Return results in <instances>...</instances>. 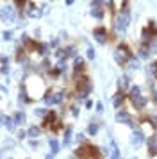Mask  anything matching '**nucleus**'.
<instances>
[{
    "mask_svg": "<svg viewBox=\"0 0 157 159\" xmlns=\"http://www.w3.org/2000/svg\"><path fill=\"white\" fill-rule=\"evenodd\" d=\"M20 88H23V89L27 91V95L32 98V100L43 97L45 91H47V86H45L43 77L39 75V73H36V72L34 73H29L27 77H25V80L20 84Z\"/></svg>",
    "mask_w": 157,
    "mask_h": 159,
    "instance_id": "obj_1",
    "label": "nucleus"
},
{
    "mask_svg": "<svg viewBox=\"0 0 157 159\" xmlns=\"http://www.w3.org/2000/svg\"><path fill=\"white\" fill-rule=\"evenodd\" d=\"M104 154H107V150H102L96 145L86 141V143L78 145L77 148L73 150V157L75 159H102Z\"/></svg>",
    "mask_w": 157,
    "mask_h": 159,
    "instance_id": "obj_2",
    "label": "nucleus"
},
{
    "mask_svg": "<svg viewBox=\"0 0 157 159\" xmlns=\"http://www.w3.org/2000/svg\"><path fill=\"white\" fill-rule=\"evenodd\" d=\"M127 97H128V100H130V104H132V107H134L136 111H145L146 106H148V102H150L148 97H146V95H143L141 86H137V84L128 88Z\"/></svg>",
    "mask_w": 157,
    "mask_h": 159,
    "instance_id": "obj_3",
    "label": "nucleus"
},
{
    "mask_svg": "<svg viewBox=\"0 0 157 159\" xmlns=\"http://www.w3.org/2000/svg\"><path fill=\"white\" fill-rule=\"evenodd\" d=\"M134 57V52L127 43H118L116 50H114V61L118 66H127L130 63V59Z\"/></svg>",
    "mask_w": 157,
    "mask_h": 159,
    "instance_id": "obj_4",
    "label": "nucleus"
},
{
    "mask_svg": "<svg viewBox=\"0 0 157 159\" xmlns=\"http://www.w3.org/2000/svg\"><path fill=\"white\" fill-rule=\"evenodd\" d=\"M128 23H130V7L116 13V16H114V30L118 34H125Z\"/></svg>",
    "mask_w": 157,
    "mask_h": 159,
    "instance_id": "obj_5",
    "label": "nucleus"
},
{
    "mask_svg": "<svg viewBox=\"0 0 157 159\" xmlns=\"http://www.w3.org/2000/svg\"><path fill=\"white\" fill-rule=\"evenodd\" d=\"M16 18H18V11L13 6V2L11 4H6L4 7L0 9V20L4 23H14Z\"/></svg>",
    "mask_w": 157,
    "mask_h": 159,
    "instance_id": "obj_6",
    "label": "nucleus"
},
{
    "mask_svg": "<svg viewBox=\"0 0 157 159\" xmlns=\"http://www.w3.org/2000/svg\"><path fill=\"white\" fill-rule=\"evenodd\" d=\"M114 120H116V123H123V125H128V127H132V129L137 127V122L134 120V116L130 115L128 111H125L123 107L118 109V113H116V116H114Z\"/></svg>",
    "mask_w": 157,
    "mask_h": 159,
    "instance_id": "obj_7",
    "label": "nucleus"
},
{
    "mask_svg": "<svg viewBox=\"0 0 157 159\" xmlns=\"http://www.w3.org/2000/svg\"><path fill=\"white\" fill-rule=\"evenodd\" d=\"M23 16L36 20V18H41L43 16V11H41L39 6H36V2H30V0H29L27 6H25V9H23Z\"/></svg>",
    "mask_w": 157,
    "mask_h": 159,
    "instance_id": "obj_8",
    "label": "nucleus"
},
{
    "mask_svg": "<svg viewBox=\"0 0 157 159\" xmlns=\"http://www.w3.org/2000/svg\"><path fill=\"white\" fill-rule=\"evenodd\" d=\"M93 38L96 39V43L107 45V41H109V32H107L105 25H98V27H95V29H93Z\"/></svg>",
    "mask_w": 157,
    "mask_h": 159,
    "instance_id": "obj_9",
    "label": "nucleus"
},
{
    "mask_svg": "<svg viewBox=\"0 0 157 159\" xmlns=\"http://www.w3.org/2000/svg\"><path fill=\"white\" fill-rule=\"evenodd\" d=\"M59 120H61V118H59V115H57L54 109H50L48 115H47V116H45V118L41 120V129H43V130H45V129L50 130V127H52L54 123H57Z\"/></svg>",
    "mask_w": 157,
    "mask_h": 159,
    "instance_id": "obj_10",
    "label": "nucleus"
},
{
    "mask_svg": "<svg viewBox=\"0 0 157 159\" xmlns=\"http://www.w3.org/2000/svg\"><path fill=\"white\" fill-rule=\"evenodd\" d=\"M145 141H146V134H145L141 129H137V127H136V129L132 130V136H130V145L136 147V148H139Z\"/></svg>",
    "mask_w": 157,
    "mask_h": 159,
    "instance_id": "obj_11",
    "label": "nucleus"
},
{
    "mask_svg": "<svg viewBox=\"0 0 157 159\" xmlns=\"http://www.w3.org/2000/svg\"><path fill=\"white\" fill-rule=\"evenodd\" d=\"M91 91H93V82L89 80V82H86V84H82V86L75 88V97H77V100H84V98L89 97Z\"/></svg>",
    "mask_w": 157,
    "mask_h": 159,
    "instance_id": "obj_12",
    "label": "nucleus"
},
{
    "mask_svg": "<svg viewBox=\"0 0 157 159\" xmlns=\"http://www.w3.org/2000/svg\"><path fill=\"white\" fill-rule=\"evenodd\" d=\"M56 56H57V59L75 57L77 56V48H75V45H68V47H63V48H57Z\"/></svg>",
    "mask_w": 157,
    "mask_h": 159,
    "instance_id": "obj_13",
    "label": "nucleus"
},
{
    "mask_svg": "<svg viewBox=\"0 0 157 159\" xmlns=\"http://www.w3.org/2000/svg\"><path fill=\"white\" fill-rule=\"evenodd\" d=\"M146 148H148V157L157 156V132H152L150 136H146Z\"/></svg>",
    "mask_w": 157,
    "mask_h": 159,
    "instance_id": "obj_14",
    "label": "nucleus"
},
{
    "mask_svg": "<svg viewBox=\"0 0 157 159\" xmlns=\"http://www.w3.org/2000/svg\"><path fill=\"white\" fill-rule=\"evenodd\" d=\"M66 98L64 89H52V106H61Z\"/></svg>",
    "mask_w": 157,
    "mask_h": 159,
    "instance_id": "obj_15",
    "label": "nucleus"
},
{
    "mask_svg": "<svg viewBox=\"0 0 157 159\" xmlns=\"http://www.w3.org/2000/svg\"><path fill=\"white\" fill-rule=\"evenodd\" d=\"M125 100H127V95H125V91H116V95L113 97V106L116 109H121L123 107V104H125Z\"/></svg>",
    "mask_w": 157,
    "mask_h": 159,
    "instance_id": "obj_16",
    "label": "nucleus"
},
{
    "mask_svg": "<svg viewBox=\"0 0 157 159\" xmlns=\"http://www.w3.org/2000/svg\"><path fill=\"white\" fill-rule=\"evenodd\" d=\"M89 75L86 72H80V73H73V84H75V88L82 86V84H86V82H89Z\"/></svg>",
    "mask_w": 157,
    "mask_h": 159,
    "instance_id": "obj_17",
    "label": "nucleus"
},
{
    "mask_svg": "<svg viewBox=\"0 0 157 159\" xmlns=\"http://www.w3.org/2000/svg\"><path fill=\"white\" fill-rule=\"evenodd\" d=\"M71 134H73V127L71 125H66L63 130V141H61V147H68L71 143Z\"/></svg>",
    "mask_w": 157,
    "mask_h": 159,
    "instance_id": "obj_18",
    "label": "nucleus"
},
{
    "mask_svg": "<svg viewBox=\"0 0 157 159\" xmlns=\"http://www.w3.org/2000/svg\"><path fill=\"white\" fill-rule=\"evenodd\" d=\"M80 72H86V63L80 56H75L73 57V73H80Z\"/></svg>",
    "mask_w": 157,
    "mask_h": 159,
    "instance_id": "obj_19",
    "label": "nucleus"
},
{
    "mask_svg": "<svg viewBox=\"0 0 157 159\" xmlns=\"http://www.w3.org/2000/svg\"><path fill=\"white\" fill-rule=\"evenodd\" d=\"M111 9L114 13H120L123 9H128V0H113L111 2Z\"/></svg>",
    "mask_w": 157,
    "mask_h": 159,
    "instance_id": "obj_20",
    "label": "nucleus"
},
{
    "mask_svg": "<svg viewBox=\"0 0 157 159\" xmlns=\"http://www.w3.org/2000/svg\"><path fill=\"white\" fill-rule=\"evenodd\" d=\"M91 16L95 20H104L105 18V9H104V6H91Z\"/></svg>",
    "mask_w": 157,
    "mask_h": 159,
    "instance_id": "obj_21",
    "label": "nucleus"
},
{
    "mask_svg": "<svg viewBox=\"0 0 157 159\" xmlns=\"http://www.w3.org/2000/svg\"><path fill=\"white\" fill-rule=\"evenodd\" d=\"M43 134V129L41 125H30L27 129V138H30V139H36V138H39Z\"/></svg>",
    "mask_w": 157,
    "mask_h": 159,
    "instance_id": "obj_22",
    "label": "nucleus"
},
{
    "mask_svg": "<svg viewBox=\"0 0 157 159\" xmlns=\"http://www.w3.org/2000/svg\"><path fill=\"white\" fill-rule=\"evenodd\" d=\"M32 102L34 100L27 95V91H25L23 88H20V93H18V104H20V106H27V104H32Z\"/></svg>",
    "mask_w": 157,
    "mask_h": 159,
    "instance_id": "obj_23",
    "label": "nucleus"
},
{
    "mask_svg": "<svg viewBox=\"0 0 157 159\" xmlns=\"http://www.w3.org/2000/svg\"><path fill=\"white\" fill-rule=\"evenodd\" d=\"M13 120H14V123H16V127H21L23 123H27V115H25L23 111H16L13 115Z\"/></svg>",
    "mask_w": 157,
    "mask_h": 159,
    "instance_id": "obj_24",
    "label": "nucleus"
},
{
    "mask_svg": "<svg viewBox=\"0 0 157 159\" xmlns=\"http://www.w3.org/2000/svg\"><path fill=\"white\" fill-rule=\"evenodd\" d=\"M128 88H130V77L128 75H121L118 79V89L120 91H127Z\"/></svg>",
    "mask_w": 157,
    "mask_h": 159,
    "instance_id": "obj_25",
    "label": "nucleus"
},
{
    "mask_svg": "<svg viewBox=\"0 0 157 159\" xmlns=\"http://www.w3.org/2000/svg\"><path fill=\"white\" fill-rule=\"evenodd\" d=\"M48 147H50V154L57 156L61 150V143L57 141V138H48Z\"/></svg>",
    "mask_w": 157,
    "mask_h": 159,
    "instance_id": "obj_26",
    "label": "nucleus"
},
{
    "mask_svg": "<svg viewBox=\"0 0 157 159\" xmlns=\"http://www.w3.org/2000/svg\"><path fill=\"white\" fill-rule=\"evenodd\" d=\"M137 57H141V59H148L150 57V45L139 43V48H137Z\"/></svg>",
    "mask_w": 157,
    "mask_h": 159,
    "instance_id": "obj_27",
    "label": "nucleus"
},
{
    "mask_svg": "<svg viewBox=\"0 0 157 159\" xmlns=\"http://www.w3.org/2000/svg\"><path fill=\"white\" fill-rule=\"evenodd\" d=\"M0 73H4V75L9 73V57L4 54H0Z\"/></svg>",
    "mask_w": 157,
    "mask_h": 159,
    "instance_id": "obj_28",
    "label": "nucleus"
},
{
    "mask_svg": "<svg viewBox=\"0 0 157 159\" xmlns=\"http://www.w3.org/2000/svg\"><path fill=\"white\" fill-rule=\"evenodd\" d=\"M4 127L7 129V132H14V130H16V123H14L13 116H6L4 115Z\"/></svg>",
    "mask_w": 157,
    "mask_h": 159,
    "instance_id": "obj_29",
    "label": "nucleus"
},
{
    "mask_svg": "<svg viewBox=\"0 0 157 159\" xmlns=\"http://www.w3.org/2000/svg\"><path fill=\"white\" fill-rule=\"evenodd\" d=\"M109 159H120V148L114 139H111V150H109Z\"/></svg>",
    "mask_w": 157,
    "mask_h": 159,
    "instance_id": "obj_30",
    "label": "nucleus"
},
{
    "mask_svg": "<svg viewBox=\"0 0 157 159\" xmlns=\"http://www.w3.org/2000/svg\"><path fill=\"white\" fill-rule=\"evenodd\" d=\"M13 2V6L16 7V11H18V15L23 16V9H25V6H27L29 0H11Z\"/></svg>",
    "mask_w": 157,
    "mask_h": 159,
    "instance_id": "obj_31",
    "label": "nucleus"
},
{
    "mask_svg": "<svg viewBox=\"0 0 157 159\" xmlns=\"http://www.w3.org/2000/svg\"><path fill=\"white\" fill-rule=\"evenodd\" d=\"M54 68H56L57 72L61 73V75H63V73H66V70H68V63H66V59H59Z\"/></svg>",
    "mask_w": 157,
    "mask_h": 159,
    "instance_id": "obj_32",
    "label": "nucleus"
},
{
    "mask_svg": "<svg viewBox=\"0 0 157 159\" xmlns=\"http://www.w3.org/2000/svg\"><path fill=\"white\" fill-rule=\"evenodd\" d=\"M100 130V123L98 122H91L89 125H87V134L89 136H96Z\"/></svg>",
    "mask_w": 157,
    "mask_h": 159,
    "instance_id": "obj_33",
    "label": "nucleus"
},
{
    "mask_svg": "<svg viewBox=\"0 0 157 159\" xmlns=\"http://www.w3.org/2000/svg\"><path fill=\"white\" fill-rule=\"evenodd\" d=\"M148 73L157 80V59H154V61H152V63L148 65Z\"/></svg>",
    "mask_w": 157,
    "mask_h": 159,
    "instance_id": "obj_34",
    "label": "nucleus"
},
{
    "mask_svg": "<svg viewBox=\"0 0 157 159\" xmlns=\"http://www.w3.org/2000/svg\"><path fill=\"white\" fill-rule=\"evenodd\" d=\"M48 111H50V109H47V107H36L34 109V116H38V118H41V120H43L45 116L48 115Z\"/></svg>",
    "mask_w": 157,
    "mask_h": 159,
    "instance_id": "obj_35",
    "label": "nucleus"
},
{
    "mask_svg": "<svg viewBox=\"0 0 157 159\" xmlns=\"http://www.w3.org/2000/svg\"><path fill=\"white\" fill-rule=\"evenodd\" d=\"M41 98H43V102H45V106H52V89H47Z\"/></svg>",
    "mask_w": 157,
    "mask_h": 159,
    "instance_id": "obj_36",
    "label": "nucleus"
},
{
    "mask_svg": "<svg viewBox=\"0 0 157 159\" xmlns=\"http://www.w3.org/2000/svg\"><path fill=\"white\" fill-rule=\"evenodd\" d=\"M148 123H150V127H154V130L157 132V115H150L148 116Z\"/></svg>",
    "mask_w": 157,
    "mask_h": 159,
    "instance_id": "obj_37",
    "label": "nucleus"
},
{
    "mask_svg": "<svg viewBox=\"0 0 157 159\" xmlns=\"http://www.w3.org/2000/svg\"><path fill=\"white\" fill-rule=\"evenodd\" d=\"M16 139H18V141H23V139H27V130L20 129L18 132H16Z\"/></svg>",
    "mask_w": 157,
    "mask_h": 159,
    "instance_id": "obj_38",
    "label": "nucleus"
},
{
    "mask_svg": "<svg viewBox=\"0 0 157 159\" xmlns=\"http://www.w3.org/2000/svg\"><path fill=\"white\" fill-rule=\"evenodd\" d=\"M128 66H130V70H137V68H139V61H137V57H132L130 59V63H128Z\"/></svg>",
    "mask_w": 157,
    "mask_h": 159,
    "instance_id": "obj_39",
    "label": "nucleus"
},
{
    "mask_svg": "<svg viewBox=\"0 0 157 159\" xmlns=\"http://www.w3.org/2000/svg\"><path fill=\"white\" fill-rule=\"evenodd\" d=\"M2 38H4L6 41H11V39H13V30H4V32H2Z\"/></svg>",
    "mask_w": 157,
    "mask_h": 159,
    "instance_id": "obj_40",
    "label": "nucleus"
},
{
    "mask_svg": "<svg viewBox=\"0 0 157 159\" xmlns=\"http://www.w3.org/2000/svg\"><path fill=\"white\" fill-rule=\"evenodd\" d=\"M86 56H87V59H95V56H96V54H95V48L89 47V48L86 50Z\"/></svg>",
    "mask_w": 157,
    "mask_h": 159,
    "instance_id": "obj_41",
    "label": "nucleus"
},
{
    "mask_svg": "<svg viewBox=\"0 0 157 159\" xmlns=\"http://www.w3.org/2000/svg\"><path fill=\"white\" fill-rule=\"evenodd\" d=\"M75 139H77V143H78V145L86 143V136H84V134H80V132H78L77 136H75Z\"/></svg>",
    "mask_w": 157,
    "mask_h": 159,
    "instance_id": "obj_42",
    "label": "nucleus"
},
{
    "mask_svg": "<svg viewBox=\"0 0 157 159\" xmlns=\"http://www.w3.org/2000/svg\"><path fill=\"white\" fill-rule=\"evenodd\" d=\"M29 147H30V148H38V147H39V141H38V139H29Z\"/></svg>",
    "mask_w": 157,
    "mask_h": 159,
    "instance_id": "obj_43",
    "label": "nucleus"
},
{
    "mask_svg": "<svg viewBox=\"0 0 157 159\" xmlns=\"http://www.w3.org/2000/svg\"><path fill=\"white\" fill-rule=\"evenodd\" d=\"M152 102L157 106V89L155 88H152Z\"/></svg>",
    "mask_w": 157,
    "mask_h": 159,
    "instance_id": "obj_44",
    "label": "nucleus"
},
{
    "mask_svg": "<svg viewBox=\"0 0 157 159\" xmlns=\"http://www.w3.org/2000/svg\"><path fill=\"white\" fill-rule=\"evenodd\" d=\"M13 147H14V143H13V141H4V150H7V148L11 150Z\"/></svg>",
    "mask_w": 157,
    "mask_h": 159,
    "instance_id": "obj_45",
    "label": "nucleus"
},
{
    "mask_svg": "<svg viewBox=\"0 0 157 159\" xmlns=\"http://www.w3.org/2000/svg\"><path fill=\"white\" fill-rule=\"evenodd\" d=\"M71 115H73V116H78V113H80V109H78L77 107V106H71Z\"/></svg>",
    "mask_w": 157,
    "mask_h": 159,
    "instance_id": "obj_46",
    "label": "nucleus"
},
{
    "mask_svg": "<svg viewBox=\"0 0 157 159\" xmlns=\"http://www.w3.org/2000/svg\"><path fill=\"white\" fill-rule=\"evenodd\" d=\"M105 0H91V6H104Z\"/></svg>",
    "mask_w": 157,
    "mask_h": 159,
    "instance_id": "obj_47",
    "label": "nucleus"
},
{
    "mask_svg": "<svg viewBox=\"0 0 157 159\" xmlns=\"http://www.w3.org/2000/svg\"><path fill=\"white\" fill-rule=\"evenodd\" d=\"M95 107H96V113H102V111H104V104H102V102H96Z\"/></svg>",
    "mask_w": 157,
    "mask_h": 159,
    "instance_id": "obj_48",
    "label": "nucleus"
},
{
    "mask_svg": "<svg viewBox=\"0 0 157 159\" xmlns=\"http://www.w3.org/2000/svg\"><path fill=\"white\" fill-rule=\"evenodd\" d=\"M86 107H87V109L93 107V102H91V100H86Z\"/></svg>",
    "mask_w": 157,
    "mask_h": 159,
    "instance_id": "obj_49",
    "label": "nucleus"
},
{
    "mask_svg": "<svg viewBox=\"0 0 157 159\" xmlns=\"http://www.w3.org/2000/svg\"><path fill=\"white\" fill-rule=\"evenodd\" d=\"M0 125H4V115L0 113Z\"/></svg>",
    "mask_w": 157,
    "mask_h": 159,
    "instance_id": "obj_50",
    "label": "nucleus"
},
{
    "mask_svg": "<svg viewBox=\"0 0 157 159\" xmlns=\"http://www.w3.org/2000/svg\"><path fill=\"white\" fill-rule=\"evenodd\" d=\"M54 157H56L54 154H48V156H47V157H45V159H54Z\"/></svg>",
    "mask_w": 157,
    "mask_h": 159,
    "instance_id": "obj_51",
    "label": "nucleus"
},
{
    "mask_svg": "<svg viewBox=\"0 0 157 159\" xmlns=\"http://www.w3.org/2000/svg\"><path fill=\"white\" fill-rule=\"evenodd\" d=\"M73 2H75V0H66V4H68V6H71Z\"/></svg>",
    "mask_w": 157,
    "mask_h": 159,
    "instance_id": "obj_52",
    "label": "nucleus"
},
{
    "mask_svg": "<svg viewBox=\"0 0 157 159\" xmlns=\"http://www.w3.org/2000/svg\"><path fill=\"white\" fill-rule=\"evenodd\" d=\"M7 159H13V157H7Z\"/></svg>",
    "mask_w": 157,
    "mask_h": 159,
    "instance_id": "obj_53",
    "label": "nucleus"
},
{
    "mask_svg": "<svg viewBox=\"0 0 157 159\" xmlns=\"http://www.w3.org/2000/svg\"><path fill=\"white\" fill-rule=\"evenodd\" d=\"M0 98H2V95H0Z\"/></svg>",
    "mask_w": 157,
    "mask_h": 159,
    "instance_id": "obj_54",
    "label": "nucleus"
},
{
    "mask_svg": "<svg viewBox=\"0 0 157 159\" xmlns=\"http://www.w3.org/2000/svg\"><path fill=\"white\" fill-rule=\"evenodd\" d=\"M71 159H75V157H71Z\"/></svg>",
    "mask_w": 157,
    "mask_h": 159,
    "instance_id": "obj_55",
    "label": "nucleus"
}]
</instances>
